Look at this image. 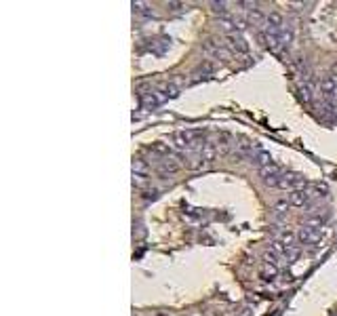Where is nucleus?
I'll list each match as a JSON object with an SVG mask.
<instances>
[{"mask_svg": "<svg viewBox=\"0 0 337 316\" xmlns=\"http://www.w3.org/2000/svg\"><path fill=\"white\" fill-rule=\"evenodd\" d=\"M200 139L203 131H179L173 135V146L182 152H194L196 148H200Z\"/></svg>", "mask_w": 337, "mask_h": 316, "instance_id": "nucleus-1", "label": "nucleus"}, {"mask_svg": "<svg viewBox=\"0 0 337 316\" xmlns=\"http://www.w3.org/2000/svg\"><path fill=\"white\" fill-rule=\"evenodd\" d=\"M306 184H308V179H306L301 173H289V171H285V173H282L280 177H278V182H276L274 188L295 192V190H306Z\"/></svg>", "mask_w": 337, "mask_h": 316, "instance_id": "nucleus-2", "label": "nucleus"}, {"mask_svg": "<svg viewBox=\"0 0 337 316\" xmlns=\"http://www.w3.org/2000/svg\"><path fill=\"white\" fill-rule=\"evenodd\" d=\"M270 251H272L278 259H282V261H293V259L299 255V249L295 247V244H285V242H280V240H274V242L270 244Z\"/></svg>", "mask_w": 337, "mask_h": 316, "instance_id": "nucleus-3", "label": "nucleus"}, {"mask_svg": "<svg viewBox=\"0 0 337 316\" xmlns=\"http://www.w3.org/2000/svg\"><path fill=\"white\" fill-rule=\"evenodd\" d=\"M223 40H226L228 51H232V53H246V51H249V42H246L238 32H230V34H226Z\"/></svg>", "mask_w": 337, "mask_h": 316, "instance_id": "nucleus-4", "label": "nucleus"}, {"mask_svg": "<svg viewBox=\"0 0 337 316\" xmlns=\"http://www.w3.org/2000/svg\"><path fill=\"white\" fill-rule=\"evenodd\" d=\"M282 173H285V171H282L278 165H265V167H261L259 169V177L263 179V184L265 186H270V188H274L276 186V182H278V177H280V175Z\"/></svg>", "mask_w": 337, "mask_h": 316, "instance_id": "nucleus-5", "label": "nucleus"}, {"mask_svg": "<svg viewBox=\"0 0 337 316\" xmlns=\"http://www.w3.org/2000/svg\"><path fill=\"white\" fill-rule=\"evenodd\" d=\"M321 238H323V232L316 230V228L304 225V228H299L297 230V240L301 244H316V242H321Z\"/></svg>", "mask_w": 337, "mask_h": 316, "instance_id": "nucleus-6", "label": "nucleus"}, {"mask_svg": "<svg viewBox=\"0 0 337 316\" xmlns=\"http://www.w3.org/2000/svg\"><path fill=\"white\" fill-rule=\"evenodd\" d=\"M321 93H323V97L329 99V101H333V99L337 97V78H335V76L327 74V76L321 78Z\"/></svg>", "mask_w": 337, "mask_h": 316, "instance_id": "nucleus-7", "label": "nucleus"}, {"mask_svg": "<svg viewBox=\"0 0 337 316\" xmlns=\"http://www.w3.org/2000/svg\"><path fill=\"white\" fill-rule=\"evenodd\" d=\"M289 205L291 207H297V209H304V207H308L310 205V200H312V194L308 190H295V192H291L289 194Z\"/></svg>", "mask_w": 337, "mask_h": 316, "instance_id": "nucleus-8", "label": "nucleus"}, {"mask_svg": "<svg viewBox=\"0 0 337 316\" xmlns=\"http://www.w3.org/2000/svg\"><path fill=\"white\" fill-rule=\"evenodd\" d=\"M236 150H238L240 154H244V156H251V158H253V156L259 152V144L253 142V139L240 137V139H238V144H236Z\"/></svg>", "mask_w": 337, "mask_h": 316, "instance_id": "nucleus-9", "label": "nucleus"}, {"mask_svg": "<svg viewBox=\"0 0 337 316\" xmlns=\"http://www.w3.org/2000/svg\"><path fill=\"white\" fill-rule=\"evenodd\" d=\"M217 158V148L213 144H203L200 148V165H211Z\"/></svg>", "mask_w": 337, "mask_h": 316, "instance_id": "nucleus-10", "label": "nucleus"}, {"mask_svg": "<svg viewBox=\"0 0 337 316\" xmlns=\"http://www.w3.org/2000/svg\"><path fill=\"white\" fill-rule=\"evenodd\" d=\"M205 49H207V53H211V55L217 57V59H226V55H228V51H226L228 47H223V44H219L215 40H207Z\"/></svg>", "mask_w": 337, "mask_h": 316, "instance_id": "nucleus-11", "label": "nucleus"}, {"mask_svg": "<svg viewBox=\"0 0 337 316\" xmlns=\"http://www.w3.org/2000/svg\"><path fill=\"white\" fill-rule=\"evenodd\" d=\"M287 24H285V17H282L280 13H270L268 19H265V28H272V30H282Z\"/></svg>", "mask_w": 337, "mask_h": 316, "instance_id": "nucleus-12", "label": "nucleus"}, {"mask_svg": "<svg viewBox=\"0 0 337 316\" xmlns=\"http://www.w3.org/2000/svg\"><path fill=\"white\" fill-rule=\"evenodd\" d=\"M278 276V266L276 263H270V261H263V266H261V278L265 280H272Z\"/></svg>", "mask_w": 337, "mask_h": 316, "instance_id": "nucleus-13", "label": "nucleus"}, {"mask_svg": "<svg viewBox=\"0 0 337 316\" xmlns=\"http://www.w3.org/2000/svg\"><path fill=\"white\" fill-rule=\"evenodd\" d=\"M253 163L261 169V167H265V165H272V154L270 152H265V150H259L255 156H253Z\"/></svg>", "mask_w": 337, "mask_h": 316, "instance_id": "nucleus-14", "label": "nucleus"}, {"mask_svg": "<svg viewBox=\"0 0 337 316\" xmlns=\"http://www.w3.org/2000/svg\"><path fill=\"white\" fill-rule=\"evenodd\" d=\"M265 19H268V15H263L259 9H251L249 11V21L253 24V26H265Z\"/></svg>", "mask_w": 337, "mask_h": 316, "instance_id": "nucleus-15", "label": "nucleus"}, {"mask_svg": "<svg viewBox=\"0 0 337 316\" xmlns=\"http://www.w3.org/2000/svg\"><path fill=\"white\" fill-rule=\"evenodd\" d=\"M133 173L135 175H150V165L146 161H141V158H137V161H133Z\"/></svg>", "mask_w": 337, "mask_h": 316, "instance_id": "nucleus-16", "label": "nucleus"}, {"mask_svg": "<svg viewBox=\"0 0 337 316\" xmlns=\"http://www.w3.org/2000/svg\"><path fill=\"white\" fill-rule=\"evenodd\" d=\"M312 91H314V86H312L310 80H306L304 84L299 86V95H301V99H304V101H310L312 99Z\"/></svg>", "mask_w": 337, "mask_h": 316, "instance_id": "nucleus-17", "label": "nucleus"}, {"mask_svg": "<svg viewBox=\"0 0 337 316\" xmlns=\"http://www.w3.org/2000/svg\"><path fill=\"white\" fill-rule=\"evenodd\" d=\"M295 238H297V234H293V232H289V230H285V232H280V234H278V240H280V242H285V244H293Z\"/></svg>", "mask_w": 337, "mask_h": 316, "instance_id": "nucleus-18", "label": "nucleus"}, {"mask_svg": "<svg viewBox=\"0 0 337 316\" xmlns=\"http://www.w3.org/2000/svg\"><path fill=\"white\" fill-rule=\"evenodd\" d=\"M289 200L287 198H282V200H276L274 202V211H276V213H287V211H289Z\"/></svg>", "mask_w": 337, "mask_h": 316, "instance_id": "nucleus-19", "label": "nucleus"}, {"mask_svg": "<svg viewBox=\"0 0 337 316\" xmlns=\"http://www.w3.org/2000/svg\"><path fill=\"white\" fill-rule=\"evenodd\" d=\"M146 184H148V177H146V175H135V173H133V186H135V188L144 190Z\"/></svg>", "mask_w": 337, "mask_h": 316, "instance_id": "nucleus-20", "label": "nucleus"}, {"mask_svg": "<svg viewBox=\"0 0 337 316\" xmlns=\"http://www.w3.org/2000/svg\"><path fill=\"white\" fill-rule=\"evenodd\" d=\"M314 194L325 198V196L329 194V188H327V184H316V186H314Z\"/></svg>", "mask_w": 337, "mask_h": 316, "instance_id": "nucleus-21", "label": "nucleus"}, {"mask_svg": "<svg viewBox=\"0 0 337 316\" xmlns=\"http://www.w3.org/2000/svg\"><path fill=\"white\" fill-rule=\"evenodd\" d=\"M156 316H171L169 312H156Z\"/></svg>", "mask_w": 337, "mask_h": 316, "instance_id": "nucleus-22", "label": "nucleus"}]
</instances>
